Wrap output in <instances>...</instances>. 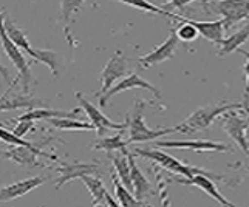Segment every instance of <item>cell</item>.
Instances as JSON below:
<instances>
[{
    "label": "cell",
    "instance_id": "1",
    "mask_svg": "<svg viewBox=\"0 0 249 207\" xmlns=\"http://www.w3.org/2000/svg\"><path fill=\"white\" fill-rule=\"evenodd\" d=\"M133 153L138 155V156L147 158V159L153 161L155 164H158L160 167L172 172V173L181 175L184 178H194L195 175H206V176H209L211 179L223 181V183L231 184L229 181L225 179L226 176L217 175V173H213V172H208V170L200 169V167H195V166H189V164H184L181 161H178L177 158L170 156V155L166 153V152H161V150H157V149H141V147H136L133 150Z\"/></svg>",
    "mask_w": 249,
    "mask_h": 207
},
{
    "label": "cell",
    "instance_id": "2",
    "mask_svg": "<svg viewBox=\"0 0 249 207\" xmlns=\"http://www.w3.org/2000/svg\"><path fill=\"white\" fill-rule=\"evenodd\" d=\"M234 110H245L243 102L235 104V102H225L220 104V105H209V107H201L198 110H195L194 113L189 116L186 121H183L181 124L175 125L177 132H181L186 135H192L196 132H201L209 128L212 125V122L215 119H218L220 116L229 113V111Z\"/></svg>",
    "mask_w": 249,
    "mask_h": 207
},
{
    "label": "cell",
    "instance_id": "3",
    "mask_svg": "<svg viewBox=\"0 0 249 207\" xmlns=\"http://www.w3.org/2000/svg\"><path fill=\"white\" fill-rule=\"evenodd\" d=\"M145 104H147V101L136 99L132 113L127 115V125H128L127 128H128V132H130V135H128V139H127V144L157 141V139H160L161 136L177 132L175 127L162 128V130H152V128H149L147 125H145L144 116H142V111L145 108Z\"/></svg>",
    "mask_w": 249,
    "mask_h": 207
},
{
    "label": "cell",
    "instance_id": "4",
    "mask_svg": "<svg viewBox=\"0 0 249 207\" xmlns=\"http://www.w3.org/2000/svg\"><path fill=\"white\" fill-rule=\"evenodd\" d=\"M5 11H0V40H2V47L3 51L6 53V56L10 57V60L14 64V67L17 68V77L14 79L13 84L17 85V82H22V90L23 93L30 91V84L33 81L31 76V62H27V59L22 54L20 48L17 47L14 42L8 37L6 30H5Z\"/></svg>",
    "mask_w": 249,
    "mask_h": 207
},
{
    "label": "cell",
    "instance_id": "5",
    "mask_svg": "<svg viewBox=\"0 0 249 207\" xmlns=\"http://www.w3.org/2000/svg\"><path fill=\"white\" fill-rule=\"evenodd\" d=\"M203 10L220 14L225 30H229L235 23L249 19V0H212L203 6Z\"/></svg>",
    "mask_w": 249,
    "mask_h": 207
},
{
    "label": "cell",
    "instance_id": "6",
    "mask_svg": "<svg viewBox=\"0 0 249 207\" xmlns=\"http://www.w3.org/2000/svg\"><path fill=\"white\" fill-rule=\"evenodd\" d=\"M132 62L130 59H127L125 54L123 53L121 50H118L113 53V56L110 57V60L107 62V65L104 67V70L101 73V90L99 93H96V96L101 98L113 87L116 81L124 79L125 76L130 74V67Z\"/></svg>",
    "mask_w": 249,
    "mask_h": 207
},
{
    "label": "cell",
    "instance_id": "7",
    "mask_svg": "<svg viewBox=\"0 0 249 207\" xmlns=\"http://www.w3.org/2000/svg\"><path fill=\"white\" fill-rule=\"evenodd\" d=\"M135 88H141V90H145V91H150L153 94V98L155 101H161V93L160 90L155 87V85H152L150 82H147L142 77H140L136 73H130L128 76H125L124 79H121L118 84H115L113 87H111L104 96L99 98V105L101 107H106L108 101L116 96V94L123 93V91H127V90H135Z\"/></svg>",
    "mask_w": 249,
    "mask_h": 207
},
{
    "label": "cell",
    "instance_id": "8",
    "mask_svg": "<svg viewBox=\"0 0 249 207\" xmlns=\"http://www.w3.org/2000/svg\"><path fill=\"white\" fill-rule=\"evenodd\" d=\"M76 99H78L81 108L85 111V115L89 116L90 122L93 124L94 130H96V133H98L99 136H102L107 130H124V128L128 127L127 122H124V124H118V122H113L111 119H108L99 108L94 107L93 104H91L87 98H85L82 93H79V91L76 93Z\"/></svg>",
    "mask_w": 249,
    "mask_h": 207
},
{
    "label": "cell",
    "instance_id": "9",
    "mask_svg": "<svg viewBox=\"0 0 249 207\" xmlns=\"http://www.w3.org/2000/svg\"><path fill=\"white\" fill-rule=\"evenodd\" d=\"M59 178L56 179V190H59L64 184L81 178L84 175H96L99 176L101 170L96 162H62L56 169Z\"/></svg>",
    "mask_w": 249,
    "mask_h": 207
},
{
    "label": "cell",
    "instance_id": "10",
    "mask_svg": "<svg viewBox=\"0 0 249 207\" xmlns=\"http://www.w3.org/2000/svg\"><path fill=\"white\" fill-rule=\"evenodd\" d=\"M157 147L164 149H183V150H194V152H231L232 147L228 144H221L209 139H186V141H157Z\"/></svg>",
    "mask_w": 249,
    "mask_h": 207
},
{
    "label": "cell",
    "instance_id": "11",
    "mask_svg": "<svg viewBox=\"0 0 249 207\" xmlns=\"http://www.w3.org/2000/svg\"><path fill=\"white\" fill-rule=\"evenodd\" d=\"M178 44H179V39L177 36V31L175 30H170L169 37L162 42L160 47H157L150 53L144 54L140 59V65L142 68H150L152 65H158L164 60H169L175 56L177 50H178Z\"/></svg>",
    "mask_w": 249,
    "mask_h": 207
},
{
    "label": "cell",
    "instance_id": "12",
    "mask_svg": "<svg viewBox=\"0 0 249 207\" xmlns=\"http://www.w3.org/2000/svg\"><path fill=\"white\" fill-rule=\"evenodd\" d=\"M249 127V118H242L235 111L223 115V128L242 147V150L249 155V142L246 138V130Z\"/></svg>",
    "mask_w": 249,
    "mask_h": 207
},
{
    "label": "cell",
    "instance_id": "13",
    "mask_svg": "<svg viewBox=\"0 0 249 207\" xmlns=\"http://www.w3.org/2000/svg\"><path fill=\"white\" fill-rule=\"evenodd\" d=\"M2 155H3L5 158L14 161L16 164H19V166L28 167V169L44 167V164H42L37 159V156H45L48 159L57 161V156H54V155L45 153V152H42V150H34V149H30V147H22V145H17V147H13L10 150H5V152H2Z\"/></svg>",
    "mask_w": 249,
    "mask_h": 207
},
{
    "label": "cell",
    "instance_id": "14",
    "mask_svg": "<svg viewBox=\"0 0 249 207\" xmlns=\"http://www.w3.org/2000/svg\"><path fill=\"white\" fill-rule=\"evenodd\" d=\"M170 181L178 184H184V186H195L198 187L200 190H203L206 195H209L211 198H213L221 207H237L235 204H232L231 201H228L225 196L221 195V192L218 190V187L215 186V183L206 175H195L194 178H172Z\"/></svg>",
    "mask_w": 249,
    "mask_h": 207
},
{
    "label": "cell",
    "instance_id": "15",
    "mask_svg": "<svg viewBox=\"0 0 249 207\" xmlns=\"http://www.w3.org/2000/svg\"><path fill=\"white\" fill-rule=\"evenodd\" d=\"M47 181V178L44 176H33V178H27L23 181H17L14 184L0 187V203H6V201H13L16 198H20L23 195L30 193L34 189H37L39 186H42Z\"/></svg>",
    "mask_w": 249,
    "mask_h": 207
},
{
    "label": "cell",
    "instance_id": "16",
    "mask_svg": "<svg viewBox=\"0 0 249 207\" xmlns=\"http://www.w3.org/2000/svg\"><path fill=\"white\" fill-rule=\"evenodd\" d=\"M128 164H130V178H132V186H133V195L141 201H144L145 198L155 195V187H153V184L144 176V173L138 169V166H136L135 153L128 152Z\"/></svg>",
    "mask_w": 249,
    "mask_h": 207
},
{
    "label": "cell",
    "instance_id": "17",
    "mask_svg": "<svg viewBox=\"0 0 249 207\" xmlns=\"http://www.w3.org/2000/svg\"><path fill=\"white\" fill-rule=\"evenodd\" d=\"M183 19L191 25H194L201 36L204 39L211 40L212 44L221 45L223 40H225V23H223V19L221 20H212V22H198V20L187 19V17H183Z\"/></svg>",
    "mask_w": 249,
    "mask_h": 207
},
{
    "label": "cell",
    "instance_id": "18",
    "mask_svg": "<svg viewBox=\"0 0 249 207\" xmlns=\"http://www.w3.org/2000/svg\"><path fill=\"white\" fill-rule=\"evenodd\" d=\"M37 105H40V101L28 96L27 93L11 96L10 88H8V91H5L3 96L0 98V111H10V110H17V108L33 110V108H37Z\"/></svg>",
    "mask_w": 249,
    "mask_h": 207
},
{
    "label": "cell",
    "instance_id": "19",
    "mask_svg": "<svg viewBox=\"0 0 249 207\" xmlns=\"http://www.w3.org/2000/svg\"><path fill=\"white\" fill-rule=\"evenodd\" d=\"M34 60H39V62L45 64L54 77H59L64 70V54L57 53V51H51V50H42V48H33L31 56Z\"/></svg>",
    "mask_w": 249,
    "mask_h": 207
},
{
    "label": "cell",
    "instance_id": "20",
    "mask_svg": "<svg viewBox=\"0 0 249 207\" xmlns=\"http://www.w3.org/2000/svg\"><path fill=\"white\" fill-rule=\"evenodd\" d=\"M79 108L71 111H62V110H53V108H33L28 110L27 113L20 115L16 121H39V119H53V118H74L79 113Z\"/></svg>",
    "mask_w": 249,
    "mask_h": 207
},
{
    "label": "cell",
    "instance_id": "21",
    "mask_svg": "<svg viewBox=\"0 0 249 207\" xmlns=\"http://www.w3.org/2000/svg\"><path fill=\"white\" fill-rule=\"evenodd\" d=\"M111 161H113V167L116 172L118 179L121 181V184L128 189L133 193L132 178H130V164H128V153L116 152V155H110Z\"/></svg>",
    "mask_w": 249,
    "mask_h": 207
},
{
    "label": "cell",
    "instance_id": "22",
    "mask_svg": "<svg viewBox=\"0 0 249 207\" xmlns=\"http://www.w3.org/2000/svg\"><path fill=\"white\" fill-rule=\"evenodd\" d=\"M79 179L89 189V192L93 198V206H106V196L108 192L104 183H102V179L96 175H84Z\"/></svg>",
    "mask_w": 249,
    "mask_h": 207
},
{
    "label": "cell",
    "instance_id": "23",
    "mask_svg": "<svg viewBox=\"0 0 249 207\" xmlns=\"http://www.w3.org/2000/svg\"><path fill=\"white\" fill-rule=\"evenodd\" d=\"M249 39V22L245 25L243 28H240L238 31H235L234 34H231L229 37H226L223 40L221 44V48L218 51V56L223 57V56H228L231 53H234V51L242 48V45L245 42H248Z\"/></svg>",
    "mask_w": 249,
    "mask_h": 207
},
{
    "label": "cell",
    "instance_id": "24",
    "mask_svg": "<svg viewBox=\"0 0 249 207\" xmlns=\"http://www.w3.org/2000/svg\"><path fill=\"white\" fill-rule=\"evenodd\" d=\"M84 3V0H61V16L64 20V31H65V37L70 42V47L74 48L78 44H74V39L70 34V22H71V16L74 13H78L81 10V6Z\"/></svg>",
    "mask_w": 249,
    "mask_h": 207
},
{
    "label": "cell",
    "instance_id": "25",
    "mask_svg": "<svg viewBox=\"0 0 249 207\" xmlns=\"http://www.w3.org/2000/svg\"><path fill=\"white\" fill-rule=\"evenodd\" d=\"M111 183H113L116 200L119 204H121V207H150L149 204H145L144 201L138 200L128 189H125L121 184V181L118 179L116 173H111Z\"/></svg>",
    "mask_w": 249,
    "mask_h": 207
},
{
    "label": "cell",
    "instance_id": "26",
    "mask_svg": "<svg viewBox=\"0 0 249 207\" xmlns=\"http://www.w3.org/2000/svg\"><path fill=\"white\" fill-rule=\"evenodd\" d=\"M5 30H6L8 37H10L20 50H23L25 53L31 56V53H33V47L30 45L28 37L25 36V33L11 20V17L8 16V14H5Z\"/></svg>",
    "mask_w": 249,
    "mask_h": 207
},
{
    "label": "cell",
    "instance_id": "27",
    "mask_svg": "<svg viewBox=\"0 0 249 207\" xmlns=\"http://www.w3.org/2000/svg\"><path fill=\"white\" fill-rule=\"evenodd\" d=\"M127 141L123 139L121 133H118L115 136H107V138H102L99 139L96 144L93 145L94 150H104L107 152L108 155H111L113 152H124V153H128L127 150Z\"/></svg>",
    "mask_w": 249,
    "mask_h": 207
},
{
    "label": "cell",
    "instance_id": "28",
    "mask_svg": "<svg viewBox=\"0 0 249 207\" xmlns=\"http://www.w3.org/2000/svg\"><path fill=\"white\" fill-rule=\"evenodd\" d=\"M48 122L57 130H85V132H93L94 127L91 122H84V121H78L74 118H53L48 119Z\"/></svg>",
    "mask_w": 249,
    "mask_h": 207
},
{
    "label": "cell",
    "instance_id": "29",
    "mask_svg": "<svg viewBox=\"0 0 249 207\" xmlns=\"http://www.w3.org/2000/svg\"><path fill=\"white\" fill-rule=\"evenodd\" d=\"M116 2H121V3H125L128 6H133L136 10H141V11H145V13H152V14H160V16H164V17H170V19H174V13H170L167 10H164L162 6H157L150 3L149 0H116Z\"/></svg>",
    "mask_w": 249,
    "mask_h": 207
},
{
    "label": "cell",
    "instance_id": "30",
    "mask_svg": "<svg viewBox=\"0 0 249 207\" xmlns=\"http://www.w3.org/2000/svg\"><path fill=\"white\" fill-rule=\"evenodd\" d=\"M174 20H178V22H181V25H179L178 28H175L177 31V36L178 39L181 40V42H194L196 37H198V30H196L194 25H191L189 22H186L181 16H174Z\"/></svg>",
    "mask_w": 249,
    "mask_h": 207
},
{
    "label": "cell",
    "instance_id": "31",
    "mask_svg": "<svg viewBox=\"0 0 249 207\" xmlns=\"http://www.w3.org/2000/svg\"><path fill=\"white\" fill-rule=\"evenodd\" d=\"M0 141H3L6 144H11L13 147H17V145H22V147H30V149H34V150H40V145H36L30 141H25L23 138H19L16 136L13 132L6 130V128L0 127Z\"/></svg>",
    "mask_w": 249,
    "mask_h": 207
},
{
    "label": "cell",
    "instance_id": "32",
    "mask_svg": "<svg viewBox=\"0 0 249 207\" xmlns=\"http://www.w3.org/2000/svg\"><path fill=\"white\" fill-rule=\"evenodd\" d=\"M246 57V64L243 65V73H245V93H243V105L246 111L249 113V51L240 48L238 50Z\"/></svg>",
    "mask_w": 249,
    "mask_h": 207
},
{
    "label": "cell",
    "instance_id": "33",
    "mask_svg": "<svg viewBox=\"0 0 249 207\" xmlns=\"http://www.w3.org/2000/svg\"><path fill=\"white\" fill-rule=\"evenodd\" d=\"M33 127H34V121H17V125L14 127L13 133L19 138H23Z\"/></svg>",
    "mask_w": 249,
    "mask_h": 207
},
{
    "label": "cell",
    "instance_id": "34",
    "mask_svg": "<svg viewBox=\"0 0 249 207\" xmlns=\"http://www.w3.org/2000/svg\"><path fill=\"white\" fill-rule=\"evenodd\" d=\"M160 201H161V207H172L170 198H169L167 190L162 183H160Z\"/></svg>",
    "mask_w": 249,
    "mask_h": 207
},
{
    "label": "cell",
    "instance_id": "35",
    "mask_svg": "<svg viewBox=\"0 0 249 207\" xmlns=\"http://www.w3.org/2000/svg\"><path fill=\"white\" fill-rule=\"evenodd\" d=\"M192 2H195V0H175V2L167 3V5L164 6V10H167V8H184L186 5L192 3Z\"/></svg>",
    "mask_w": 249,
    "mask_h": 207
},
{
    "label": "cell",
    "instance_id": "36",
    "mask_svg": "<svg viewBox=\"0 0 249 207\" xmlns=\"http://www.w3.org/2000/svg\"><path fill=\"white\" fill-rule=\"evenodd\" d=\"M106 207H121V204H119L118 200H115V198L111 196L110 193H107V196H106Z\"/></svg>",
    "mask_w": 249,
    "mask_h": 207
},
{
    "label": "cell",
    "instance_id": "37",
    "mask_svg": "<svg viewBox=\"0 0 249 207\" xmlns=\"http://www.w3.org/2000/svg\"><path fill=\"white\" fill-rule=\"evenodd\" d=\"M0 76L3 77V81H6V82H10L11 84V79H10V74H8V71H6V68L2 65V62H0Z\"/></svg>",
    "mask_w": 249,
    "mask_h": 207
},
{
    "label": "cell",
    "instance_id": "38",
    "mask_svg": "<svg viewBox=\"0 0 249 207\" xmlns=\"http://www.w3.org/2000/svg\"><path fill=\"white\" fill-rule=\"evenodd\" d=\"M209 2H212V0H203V3H201V5H203V6H204V5H206V3H209Z\"/></svg>",
    "mask_w": 249,
    "mask_h": 207
},
{
    "label": "cell",
    "instance_id": "39",
    "mask_svg": "<svg viewBox=\"0 0 249 207\" xmlns=\"http://www.w3.org/2000/svg\"><path fill=\"white\" fill-rule=\"evenodd\" d=\"M93 207H106V206H93Z\"/></svg>",
    "mask_w": 249,
    "mask_h": 207
},
{
    "label": "cell",
    "instance_id": "40",
    "mask_svg": "<svg viewBox=\"0 0 249 207\" xmlns=\"http://www.w3.org/2000/svg\"><path fill=\"white\" fill-rule=\"evenodd\" d=\"M172 2H175V0H169V3H172Z\"/></svg>",
    "mask_w": 249,
    "mask_h": 207
}]
</instances>
